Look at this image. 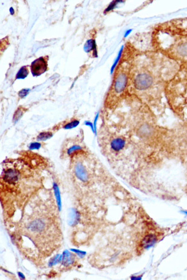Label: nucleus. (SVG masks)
<instances>
[{
  "instance_id": "1",
  "label": "nucleus",
  "mask_w": 187,
  "mask_h": 280,
  "mask_svg": "<svg viewBox=\"0 0 187 280\" xmlns=\"http://www.w3.org/2000/svg\"><path fill=\"white\" fill-rule=\"evenodd\" d=\"M150 57H148L149 63L141 64L139 71H138L135 77L134 85L137 90L141 92L149 90L153 85V63L152 58L150 61Z\"/></svg>"
},
{
  "instance_id": "14",
  "label": "nucleus",
  "mask_w": 187,
  "mask_h": 280,
  "mask_svg": "<svg viewBox=\"0 0 187 280\" xmlns=\"http://www.w3.org/2000/svg\"><path fill=\"white\" fill-rule=\"evenodd\" d=\"M40 145H41L40 144L37 143H33V144H31V148L32 149L38 148L39 147H40Z\"/></svg>"
},
{
  "instance_id": "13",
  "label": "nucleus",
  "mask_w": 187,
  "mask_h": 280,
  "mask_svg": "<svg viewBox=\"0 0 187 280\" xmlns=\"http://www.w3.org/2000/svg\"><path fill=\"white\" fill-rule=\"evenodd\" d=\"M28 92H29L28 89H23V90H21V91L19 92L18 95H19V96L21 98H24V97H25L28 94Z\"/></svg>"
},
{
  "instance_id": "16",
  "label": "nucleus",
  "mask_w": 187,
  "mask_h": 280,
  "mask_svg": "<svg viewBox=\"0 0 187 280\" xmlns=\"http://www.w3.org/2000/svg\"><path fill=\"white\" fill-rule=\"evenodd\" d=\"M10 14H11V15H13L14 14V10H13V9L12 8H10Z\"/></svg>"
},
{
  "instance_id": "6",
  "label": "nucleus",
  "mask_w": 187,
  "mask_h": 280,
  "mask_svg": "<svg viewBox=\"0 0 187 280\" xmlns=\"http://www.w3.org/2000/svg\"><path fill=\"white\" fill-rule=\"evenodd\" d=\"M84 50L86 53H89L92 50H96V42L94 40H89L86 41L84 46Z\"/></svg>"
},
{
  "instance_id": "18",
  "label": "nucleus",
  "mask_w": 187,
  "mask_h": 280,
  "mask_svg": "<svg viewBox=\"0 0 187 280\" xmlns=\"http://www.w3.org/2000/svg\"><path fill=\"white\" fill-rule=\"evenodd\" d=\"M184 213H185V214L187 215V211H184Z\"/></svg>"
},
{
  "instance_id": "10",
  "label": "nucleus",
  "mask_w": 187,
  "mask_h": 280,
  "mask_svg": "<svg viewBox=\"0 0 187 280\" xmlns=\"http://www.w3.org/2000/svg\"><path fill=\"white\" fill-rule=\"evenodd\" d=\"M119 2V1H113V2H111V4L109 5V6H108V7L106 9V10H105V12H108L110 11V10H112V9H113L114 8H115V7L116 6V4H117V2Z\"/></svg>"
},
{
  "instance_id": "2",
  "label": "nucleus",
  "mask_w": 187,
  "mask_h": 280,
  "mask_svg": "<svg viewBox=\"0 0 187 280\" xmlns=\"http://www.w3.org/2000/svg\"><path fill=\"white\" fill-rule=\"evenodd\" d=\"M31 69L33 76H39L47 70V61L43 57H41L38 59H36L32 63Z\"/></svg>"
},
{
  "instance_id": "15",
  "label": "nucleus",
  "mask_w": 187,
  "mask_h": 280,
  "mask_svg": "<svg viewBox=\"0 0 187 280\" xmlns=\"http://www.w3.org/2000/svg\"><path fill=\"white\" fill-rule=\"evenodd\" d=\"M85 124H86V125L90 126V127L91 128H92V131L94 132V128H94L93 126L92 123H91L90 122H89V121H86V122H85Z\"/></svg>"
},
{
  "instance_id": "8",
  "label": "nucleus",
  "mask_w": 187,
  "mask_h": 280,
  "mask_svg": "<svg viewBox=\"0 0 187 280\" xmlns=\"http://www.w3.org/2000/svg\"><path fill=\"white\" fill-rule=\"evenodd\" d=\"M52 136V134L51 132H42V133H40L38 137V140H46Z\"/></svg>"
},
{
  "instance_id": "12",
  "label": "nucleus",
  "mask_w": 187,
  "mask_h": 280,
  "mask_svg": "<svg viewBox=\"0 0 187 280\" xmlns=\"http://www.w3.org/2000/svg\"><path fill=\"white\" fill-rule=\"evenodd\" d=\"M122 49H123V47H122V48L121 50H120L118 56L117 57L116 59V61H115V63H114V64H113V66H112V69H111V73H112L113 70H114V68H115V66H116L117 62H118L119 60L120 56H121V54H122Z\"/></svg>"
},
{
  "instance_id": "3",
  "label": "nucleus",
  "mask_w": 187,
  "mask_h": 280,
  "mask_svg": "<svg viewBox=\"0 0 187 280\" xmlns=\"http://www.w3.org/2000/svg\"><path fill=\"white\" fill-rule=\"evenodd\" d=\"M128 77L126 73H120L116 77L114 84V89L117 93H122L127 84Z\"/></svg>"
},
{
  "instance_id": "4",
  "label": "nucleus",
  "mask_w": 187,
  "mask_h": 280,
  "mask_svg": "<svg viewBox=\"0 0 187 280\" xmlns=\"http://www.w3.org/2000/svg\"><path fill=\"white\" fill-rule=\"evenodd\" d=\"M126 145V140L122 137H116L111 141V147L116 152L120 151L124 148Z\"/></svg>"
},
{
  "instance_id": "7",
  "label": "nucleus",
  "mask_w": 187,
  "mask_h": 280,
  "mask_svg": "<svg viewBox=\"0 0 187 280\" xmlns=\"http://www.w3.org/2000/svg\"><path fill=\"white\" fill-rule=\"evenodd\" d=\"M29 71L26 66H23L20 69L16 75V79H24L28 75Z\"/></svg>"
},
{
  "instance_id": "11",
  "label": "nucleus",
  "mask_w": 187,
  "mask_h": 280,
  "mask_svg": "<svg viewBox=\"0 0 187 280\" xmlns=\"http://www.w3.org/2000/svg\"><path fill=\"white\" fill-rule=\"evenodd\" d=\"M23 114V112L22 110L21 109H18L17 110V112H16V113L15 114V115H14V118H13V120L14 121H17L18 118H20V117L21 115H22Z\"/></svg>"
},
{
  "instance_id": "5",
  "label": "nucleus",
  "mask_w": 187,
  "mask_h": 280,
  "mask_svg": "<svg viewBox=\"0 0 187 280\" xmlns=\"http://www.w3.org/2000/svg\"><path fill=\"white\" fill-rule=\"evenodd\" d=\"M75 171L77 177L81 181H83V182H85V181H87L88 179V173L82 164L80 163H78L76 165V166H75Z\"/></svg>"
},
{
  "instance_id": "17",
  "label": "nucleus",
  "mask_w": 187,
  "mask_h": 280,
  "mask_svg": "<svg viewBox=\"0 0 187 280\" xmlns=\"http://www.w3.org/2000/svg\"><path fill=\"white\" fill-rule=\"evenodd\" d=\"M131 30H129V31H127V32H126V34H125V37H126V36H127V35H129V33H130V32H131Z\"/></svg>"
},
{
  "instance_id": "9",
  "label": "nucleus",
  "mask_w": 187,
  "mask_h": 280,
  "mask_svg": "<svg viewBox=\"0 0 187 280\" xmlns=\"http://www.w3.org/2000/svg\"><path fill=\"white\" fill-rule=\"evenodd\" d=\"M78 124H79V121L78 120H74L72 121V122L68 123L67 124H66V125L64 127V128L65 129L72 128H74L75 127H77Z\"/></svg>"
}]
</instances>
